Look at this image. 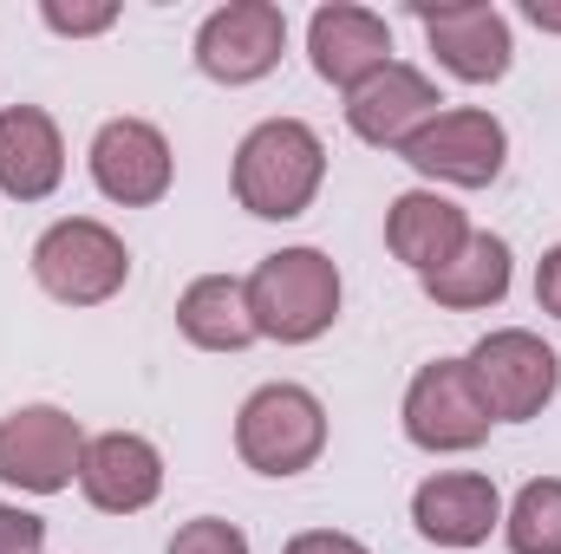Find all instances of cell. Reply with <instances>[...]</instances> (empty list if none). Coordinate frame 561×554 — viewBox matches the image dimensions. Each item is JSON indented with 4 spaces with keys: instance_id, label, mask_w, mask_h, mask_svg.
Wrapping results in <instances>:
<instances>
[{
    "instance_id": "6da1fadb",
    "label": "cell",
    "mask_w": 561,
    "mask_h": 554,
    "mask_svg": "<svg viewBox=\"0 0 561 554\" xmlns=\"http://www.w3.org/2000/svg\"><path fill=\"white\" fill-rule=\"evenodd\" d=\"M327 183V143L300 118H262L236 143V203L262 222H294Z\"/></svg>"
},
{
    "instance_id": "7a4b0ae2",
    "label": "cell",
    "mask_w": 561,
    "mask_h": 554,
    "mask_svg": "<svg viewBox=\"0 0 561 554\" xmlns=\"http://www.w3.org/2000/svg\"><path fill=\"white\" fill-rule=\"evenodd\" d=\"M242 287H249L255 333L275 346H313L340 320V268L320 249H275L268 262H255Z\"/></svg>"
},
{
    "instance_id": "3957f363",
    "label": "cell",
    "mask_w": 561,
    "mask_h": 554,
    "mask_svg": "<svg viewBox=\"0 0 561 554\" xmlns=\"http://www.w3.org/2000/svg\"><path fill=\"white\" fill-rule=\"evenodd\" d=\"M327 450V405L307 385H255L236 412V457L255 476H300Z\"/></svg>"
},
{
    "instance_id": "277c9868",
    "label": "cell",
    "mask_w": 561,
    "mask_h": 554,
    "mask_svg": "<svg viewBox=\"0 0 561 554\" xmlns=\"http://www.w3.org/2000/svg\"><path fill=\"white\" fill-rule=\"evenodd\" d=\"M33 280L59 307H105L131 280V249L99 216H66L33 242Z\"/></svg>"
},
{
    "instance_id": "5b68a950",
    "label": "cell",
    "mask_w": 561,
    "mask_h": 554,
    "mask_svg": "<svg viewBox=\"0 0 561 554\" xmlns=\"http://www.w3.org/2000/svg\"><path fill=\"white\" fill-rule=\"evenodd\" d=\"M463 366H470V379H477V392H483V405H490L496 424H529V417L549 412L556 392H561L556 346H549L542 333H529V326H496V333H483V339L463 353Z\"/></svg>"
},
{
    "instance_id": "8992f818",
    "label": "cell",
    "mask_w": 561,
    "mask_h": 554,
    "mask_svg": "<svg viewBox=\"0 0 561 554\" xmlns=\"http://www.w3.org/2000/svg\"><path fill=\"white\" fill-rule=\"evenodd\" d=\"M399 417H405V437L419 450H431V457H463V450L490 443V424H496L463 359L419 366L412 385H405V412Z\"/></svg>"
},
{
    "instance_id": "52a82bcc",
    "label": "cell",
    "mask_w": 561,
    "mask_h": 554,
    "mask_svg": "<svg viewBox=\"0 0 561 554\" xmlns=\"http://www.w3.org/2000/svg\"><path fill=\"white\" fill-rule=\"evenodd\" d=\"M85 430L59 405H20L0 417V483L20 496H59L79 483Z\"/></svg>"
},
{
    "instance_id": "ba28073f",
    "label": "cell",
    "mask_w": 561,
    "mask_h": 554,
    "mask_svg": "<svg viewBox=\"0 0 561 554\" xmlns=\"http://www.w3.org/2000/svg\"><path fill=\"white\" fill-rule=\"evenodd\" d=\"M424 183H450V189H490L510 163V131L503 118H490L483 105H450L424 125L419 138L399 150Z\"/></svg>"
},
{
    "instance_id": "9c48e42d",
    "label": "cell",
    "mask_w": 561,
    "mask_h": 554,
    "mask_svg": "<svg viewBox=\"0 0 561 554\" xmlns=\"http://www.w3.org/2000/svg\"><path fill=\"white\" fill-rule=\"evenodd\" d=\"M287 53V13L275 0H229L196 26V72L216 85H255Z\"/></svg>"
},
{
    "instance_id": "30bf717a",
    "label": "cell",
    "mask_w": 561,
    "mask_h": 554,
    "mask_svg": "<svg viewBox=\"0 0 561 554\" xmlns=\"http://www.w3.org/2000/svg\"><path fill=\"white\" fill-rule=\"evenodd\" d=\"M437 53V66L463 85H496L510 66H516V33H510V13L490 7V0H450V7H412Z\"/></svg>"
},
{
    "instance_id": "8fae6325",
    "label": "cell",
    "mask_w": 561,
    "mask_h": 554,
    "mask_svg": "<svg viewBox=\"0 0 561 554\" xmlns=\"http://www.w3.org/2000/svg\"><path fill=\"white\" fill-rule=\"evenodd\" d=\"M92 183L99 196H112L118 209H150L170 196L176 183V157L170 138L150 118H105L92 138Z\"/></svg>"
},
{
    "instance_id": "7c38bea8",
    "label": "cell",
    "mask_w": 561,
    "mask_h": 554,
    "mask_svg": "<svg viewBox=\"0 0 561 554\" xmlns=\"http://www.w3.org/2000/svg\"><path fill=\"white\" fill-rule=\"evenodd\" d=\"M412 529L431 549H483L503 529V496L483 470H437L412 489Z\"/></svg>"
},
{
    "instance_id": "4fadbf2b",
    "label": "cell",
    "mask_w": 561,
    "mask_h": 554,
    "mask_svg": "<svg viewBox=\"0 0 561 554\" xmlns=\"http://www.w3.org/2000/svg\"><path fill=\"white\" fill-rule=\"evenodd\" d=\"M307 53H313V72H320L333 92H359L373 72L392 66V26H386V13H373V7L333 0V7H313V20H307Z\"/></svg>"
},
{
    "instance_id": "5bb4252c",
    "label": "cell",
    "mask_w": 561,
    "mask_h": 554,
    "mask_svg": "<svg viewBox=\"0 0 561 554\" xmlns=\"http://www.w3.org/2000/svg\"><path fill=\"white\" fill-rule=\"evenodd\" d=\"M79 489L99 516H144L163 496V450L138 430H99L85 437Z\"/></svg>"
},
{
    "instance_id": "9a60e30c",
    "label": "cell",
    "mask_w": 561,
    "mask_h": 554,
    "mask_svg": "<svg viewBox=\"0 0 561 554\" xmlns=\"http://www.w3.org/2000/svg\"><path fill=\"white\" fill-rule=\"evenodd\" d=\"M437 105H444V99H437V85L424 79L419 66L392 59V66L373 72L359 92H346V125H353V138L373 143V150H405V143L437 118Z\"/></svg>"
},
{
    "instance_id": "2e32d148",
    "label": "cell",
    "mask_w": 561,
    "mask_h": 554,
    "mask_svg": "<svg viewBox=\"0 0 561 554\" xmlns=\"http://www.w3.org/2000/svg\"><path fill=\"white\" fill-rule=\"evenodd\" d=\"M66 183V138L46 105H7L0 112V196L46 203Z\"/></svg>"
},
{
    "instance_id": "e0dca14e",
    "label": "cell",
    "mask_w": 561,
    "mask_h": 554,
    "mask_svg": "<svg viewBox=\"0 0 561 554\" xmlns=\"http://www.w3.org/2000/svg\"><path fill=\"white\" fill-rule=\"evenodd\" d=\"M463 242H470V216H463L450 196H437V189H405V196H392V209H386V249H392L412 275H437Z\"/></svg>"
},
{
    "instance_id": "ac0fdd59",
    "label": "cell",
    "mask_w": 561,
    "mask_h": 554,
    "mask_svg": "<svg viewBox=\"0 0 561 554\" xmlns=\"http://www.w3.org/2000/svg\"><path fill=\"white\" fill-rule=\"evenodd\" d=\"M510 280H516L510 242L490 235V229H470V242H463L437 275H419V287H424V300H437V307H450V313H483V307H496V300L510 293Z\"/></svg>"
},
{
    "instance_id": "d6986e66",
    "label": "cell",
    "mask_w": 561,
    "mask_h": 554,
    "mask_svg": "<svg viewBox=\"0 0 561 554\" xmlns=\"http://www.w3.org/2000/svg\"><path fill=\"white\" fill-rule=\"evenodd\" d=\"M176 333L196 353H242L255 346V320H249V287L236 275H196L176 293Z\"/></svg>"
},
{
    "instance_id": "ffe728a7",
    "label": "cell",
    "mask_w": 561,
    "mask_h": 554,
    "mask_svg": "<svg viewBox=\"0 0 561 554\" xmlns=\"http://www.w3.org/2000/svg\"><path fill=\"white\" fill-rule=\"evenodd\" d=\"M503 542L510 554H561V476L516 489V503L503 509Z\"/></svg>"
},
{
    "instance_id": "44dd1931",
    "label": "cell",
    "mask_w": 561,
    "mask_h": 554,
    "mask_svg": "<svg viewBox=\"0 0 561 554\" xmlns=\"http://www.w3.org/2000/svg\"><path fill=\"white\" fill-rule=\"evenodd\" d=\"M39 20L59 33V39H92V33H112L118 26V0H92V7H66V0H39Z\"/></svg>"
},
{
    "instance_id": "7402d4cb",
    "label": "cell",
    "mask_w": 561,
    "mask_h": 554,
    "mask_svg": "<svg viewBox=\"0 0 561 554\" xmlns=\"http://www.w3.org/2000/svg\"><path fill=\"white\" fill-rule=\"evenodd\" d=\"M163 554H249V535L236 522H222V516H196V522H183L170 535Z\"/></svg>"
},
{
    "instance_id": "603a6c76",
    "label": "cell",
    "mask_w": 561,
    "mask_h": 554,
    "mask_svg": "<svg viewBox=\"0 0 561 554\" xmlns=\"http://www.w3.org/2000/svg\"><path fill=\"white\" fill-rule=\"evenodd\" d=\"M0 554H46V522L20 503H0Z\"/></svg>"
},
{
    "instance_id": "cb8c5ba5",
    "label": "cell",
    "mask_w": 561,
    "mask_h": 554,
    "mask_svg": "<svg viewBox=\"0 0 561 554\" xmlns=\"http://www.w3.org/2000/svg\"><path fill=\"white\" fill-rule=\"evenodd\" d=\"M280 554H373V549L359 535H346V529H300Z\"/></svg>"
},
{
    "instance_id": "d4e9b609",
    "label": "cell",
    "mask_w": 561,
    "mask_h": 554,
    "mask_svg": "<svg viewBox=\"0 0 561 554\" xmlns=\"http://www.w3.org/2000/svg\"><path fill=\"white\" fill-rule=\"evenodd\" d=\"M536 307H542L549 320H561V242L536 262Z\"/></svg>"
},
{
    "instance_id": "484cf974",
    "label": "cell",
    "mask_w": 561,
    "mask_h": 554,
    "mask_svg": "<svg viewBox=\"0 0 561 554\" xmlns=\"http://www.w3.org/2000/svg\"><path fill=\"white\" fill-rule=\"evenodd\" d=\"M523 20L542 26V33H561V7L556 0H523Z\"/></svg>"
}]
</instances>
